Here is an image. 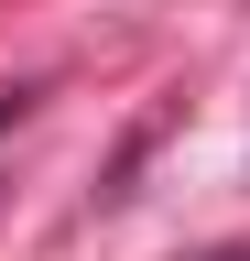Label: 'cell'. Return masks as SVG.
Returning a JSON list of instances; mask_svg holds the SVG:
<instances>
[{
	"label": "cell",
	"instance_id": "1",
	"mask_svg": "<svg viewBox=\"0 0 250 261\" xmlns=\"http://www.w3.org/2000/svg\"><path fill=\"white\" fill-rule=\"evenodd\" d=\"M22 109H33V98H22V87H11V98H0V130H11V120H22Z\"/></svg>",
	"mask_w": 250,
	"mask_h": 261
},
{
	"label": "cell",
	"instance_id": "2",
	"mask_svg": "<svg viewBox=\"0 0 250 261\" xmlns=\"http://www.w3.org/2000/svg\"><path fill=\"white\" fill-rule=\"evenodd\" d=\"M229 261H250V250H229Z\"/></svg>",
	"mask_w": 250,
	"mask_h": 261
}]
</instances>
